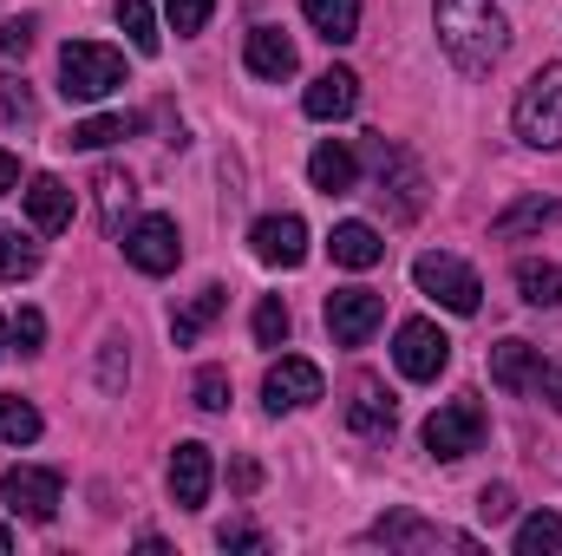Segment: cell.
Listing matches in <instances>:
<instances>
[{"label": "cell", "instance_id": "8992f818", "mask_svg": "<svg viewBox=\"0 0 562 556\" xmlns=\"http://www.w3.org/2000/svg\"><path fill=\"white\" fill-rule=\"evenodd\" d=\"M0 498H7V511H13V518L53 524V518H59V498H66V478H59V471H46V465H13V471L0 478Z\"/></svg>", "mask_w": 562, "mask_h": 556}, {"label": "cell", "instance_id": "484cf974", "mask_svg": "<svg viewBox=\"0 0 562 556\" xmlns=\"http://www.w3.org/2000/svg\"><path fill=\"white\" fill-rule=\"evenodd\" d=\"M144 119H132V112H105V119H79L72 132H66V144L72 151H105V144H119V138H132Z\"/></svg>", "mask_w": 562, "mask_h": 556}, {"label": "cell", "instance_id": "d590c367", "mask_svg": "<svg viewBox=\"0 0 562 556\" xmlns=\"http://www.w3.org/2000/svg\"><path fill=\"white\" fill-rule=\"evenodd\" d=\"M196 407H203V413H223V407H229V374H223V367H203V374H196Z\"/></svg>", "mask_w": 562, "mask_h": 556}, {"label": "cell", "instance_id": "52a82bcc", "mask_svg": "<svg viewBox=\"0 0 562 556\" xmlns=\"http://www.w3.org/2000/svg\"><path fill=\"white\" fill-rule=\"evenodd\" d=\"M125 263L138 276H170L183 263V236H177V216H138L125 230Z\"/></svg>", "mask_w": 562, "mask_h": 556}, {"label": "cell", "instance_id": "3957f363", "mask_svg": "<svg viewBox=\"0 0 562 556\" xmlns=\"http://www.w3.org/2000/svg\"><path fill=\"white\" fill-rule=\"evenodd\" d=\"M510 119H517V138L530 151H562V59L530 73V86L517 92Z\"/></svg>", "mask_w": 562, "mask_h": 556}, {"label": "cell", "instance_id": "2e32d148", "mask_svg": "<svg viewBox=\"0 0 562 556\" xmlns=\"http://www.w3.org/2000/svg\"><path fill=\"white\" fill-rule=\"evenodd\" d=\"M301 105H307V119H321V125H327V119H353V105H360V79H353L347 66H327V73L307 86Z\"/></svg>", "mask_w": 562, "mask_h": 556}, {"label": "cell", "instance_id": "5bb4252c", "mask_svg": "<svg viewBox=\"0 0 562 556\" xmlns=\"http://www.w3.org/2000/svg\"><path fill=\"white\" fill-rule=\"evenodd\" d=\"M373 544H393V551H431V544H451V551H477L464 531H445V524H419V518H406V511H393V518H380L373 524Z\"/></svg>", "mask_w": 562, "mask_h": 556}, {"label": "cell", "instance_id": "603a6c76", "mask_svg": "<svg viewBox=\"0 0 562 556\" xmlns=\"http://www.w3.org/2000/svg\"><path fill=\"white\" fill-rule=\"evenodd\" d=\"M347 425L360 438H393V393L380 380H360L353 387V407H347Z\"/></svg>", "mask_w": 562, "mask_h": 556}, {"label": "cell", "instance_id": "ab89813d", "mask_svg": "<svg viewBox=\"0 0 562 556\" xmlns=\"http://www.w3.org/2000/svg\"><path fill=\"white\" fill-rule=\"evenodd\" d=\"M216 544H223V551H269V537H262L256 524H223Z\"/></svg>", "mask_w": 562, "mask_h": 556}, {"label": "cell", "instance_id": "ba28073f", "mask_svg": "<svg viewBox=\"0 0 562 556\" xmlns=\"http://www.w3.org/2000/svg\"><path fill=\"white\" fill-rule=\"evenodd\" d=\"M380 321H386V294H373V288H334L327 294V334L340 347H367Z\"/></svg>", "mask_w": 562, "mask_h": 556}, {"label": "cell", "instance_id": "ee69618b", "mask_svg": "<svg viewBox=\"0 0 562 556\" xmlns=\"http://www.w3.org/2000/svg\"><path fill=\"white\" fill-rule=\"evenodd\" d=\"M7 544H13V531H7V524H0V551H7Z\"/></svg>", "mask_w": 562, "mask_h": 556}, {"label": "cell", "instance_id": "e0dca14e", "mask_svg": "<svg viewBox=\"0 0 562 556\" xmlns=\"http://www.w3.org/2000/svg\"><path fill=\"white\" fill-rule=\"evenodd\" d=\"M307 177H314V190H321V197H347V190L360 184V157H353V144H340V138L314 144Z\"/></svg>", "mask_w": 562, "mask_h": 556}, {"label": "cell", "instance_id": "f6af8a7d", "mask_svg": "<svg viewBox=\"0 0 562 556\" xmlns=\"http://www.w3.org/2000/svg\"><path fill=\"white\" fill-rule=\"evenodd\" d=\"M0 354H7V321H0Z\"/></svg>", "mask_w": 562, "mask_h": 556}, {"label": "cell", "instance_id": "f546056e", "mask_svg": "<svg viewBox=\"0 0 562 556\" xmlns=\"http://www.w3.org/2000/svg\"><path fill=\"white\" fill-rule=\"evenodd\" d=\"M112 13H119V26L132 33V46H138V53H157V46H164V33H157V13H150V0H119Z\"/></svg>", "mask_w": 562, "mask_h": 556}, {"label": "cell", "instance_id": "836d02e7", "mask_svg": "<svg viewBox=\"0 0 562 556\" xmlns=\"http://www.w3.org/2000/svg\"><path fill=\"white\" fill-rule=\"evenodd\" d=\"M0 119H7V125H33V92H26V79H13V73H0Z\"/></svg>", "mask_w": 562, "mask_h": 556}, {"label": "cell", "instance_id": "d6986e66", "mask_svg": "<svg viewBox=\"0 0 562 556\" xmlns=\"http://www.w3.org/2000/svg\"><path fill=\"white\" fill-rule=\"evenodd\" d=\"M243 66H249L256 79L281 86V79L294 73V40H288L281 26H256V33H249V46H243Z\"/></svg>", "mask_w": 562, "mask_h": 556}, {"label": "cell", "instance_id": "9a60e30c", "mask_svg": "<svg viewBox=\"0 0 562 556\" xmlns=\"http://www.w3.org/2000/svg\"><path fill=\"white\" fill-rule=\"evenodd\" d=\"M491 380L504 387V393H537V380H543V347H530V341H497L491 347Z\"/></svg>", "mask_w": 562, "mask_h": 556}, {"label": "cell", "instance_id": "6da1fadb", "mask_svg": "<svg viewBox=\"0 0 562 556\" xmlns=\"http://www.w3.org/2000/svg\"><path fill=\"white\" fill-rule=\"evenodd\" d=\"M431 26H438V46L451 53V66L464 79H484L510 46L497 0H431Z\"/></svg>", "mask_w": 562, "mask_h": 556}, {"label": "cell", "instance_id": "74e56055", "mask_svg": "<svg viewBox=\"0 0 562 556\" xmlns=\"http://www.w3.org/2000/svg\"><path fill=\"white\" fill-rule=\"evenodd\" d=\"M33 33H40V20H33V13H20V20H7V26H0V53H7V59H20V53L33 46Z\"/></svg>", "mask_w": 562, "mask_h": 556}, {"label": "cell", "instance_id": "d4e9b609", "mask_svg": "<svg viewBox=\"0 0 562 556\" xmlns=\"http://www.w3.org/2000/svg\"><path fill=\"white\" fill-rule=\"evenodd\" d=\"M557 216H562L557 197H524V203H510V210L491 223V236H497V243H517V236H537V230H550Z\"/></svg>", "mask_w": 562, "mask_h": 556}, {"label": "cell", "instance_id": "f1b7e54d", "mask_svg": "<svg viewBox=\"0 0 562 556\" xmlns=\"http://www.w3.org/2000/svg\"><path fill=\"white\" fill-rule=\"evenodd\" d=\"M550 551H562V518L557 511L524 518V524H517V556H550Z\"/></svg>", "mask_w": 562, "mask_h": 556}, {"label": "cell", "instance_id": "cb8c5ba5", "mask_svg": "<svg viewBox=\"0 0 562 556\" xmlns=\"http://www.w3.org/2000/svg\"><path fill=\"white\" fill-rule=\"evenodd\" d=\"M301 13H307V26H314L327 46L360 40V0H301Z\"/></svg>", "mask_w": 562, "mask_h": 556}, {"label": "cell", "instance_id": "30bf717a", "mask_svg": "<svg viewBox=\"0 0 562 556\" xmlns=\"http://www.w3.org/2000/svg\"><path fill=\"white\" fill-rule=\"evenodd\" d=\"M321 393H327V380H321V367H314V360H301V354H281L276 367H269V380H262V407H269V413L314 407Z\"/></svg>", "mask_w": 562, "mask_h": 556}, {"label": "cell", "instance_id": "d6a6232c", "mask_svg": "<svg viewBox=\"0 0 562 556\" xmlns=\"http://www.w3.org/2000/svg\"><path fill=\"white\" fill-rule=\"evenodd\" d=\"M125 380H132V354H125V341L112 334L105 354H99V387H105V393H125Z\"/></svg>", "mask_w": 562, "mask_h": 556}, {"label": "cell", "instance_id": "7402d4cb", "mask_svg": "<svg viewBox=\"0 0 562 556\" xmlns=\"http://www.w3.org/2000/svg\"><path fill=\"white\" fill-rule=\"evenodd\" d=\"M327 256H334L340 269H373V263L386 256V243H380V230H373V223H334Z\"/></svg>", "mask_w": 562, "mask_h": 556}, {"label": "cell", "instance_id": "7bdbcfd3", "mask_svg": "<svg viewBox=\"0 0 562 556\" xmlns=\"http://www.w3.org/2000/svg\"><path fill=\"white\" fill-rule=\"evenodd\" d=\"M13 184H20V157H13V151H0V197H7Z\"/></svg>", "mask_w": 562, "mask_h": 556}, {"label": "cell", "instance_id": "b9f144b4", "mask_svg": "<svg viewBox=\"0 0 562 556\" xmlns=\"http://www.w3.org/2000/svg\"><path fill=\"white\" fill-rule=\"evenodd\" d=\"M543 393H550V407L562 413V360H543V380H537Z\"/></svg>", "mask_w": 562, "mask_h": 556}, {"label": "cell", "instance_id": "60d3db41", "mask_svg": "<svg viewBox=\"0 0 562 556\" xmlns=\"http://www.w3.org/2000/svg\"><path fill=\"white\" fill-rule=\"evenodd\" d=\"M229 478H236V491H256V485H262V465H256V458H236Z\"/></svg>", "mask_w": 562, "mask_h": 556}, {"label": "cell", "instance_id": "4fadbf2b", "mask_svg": "<svg viewBox=\"0 0 562 556\" xmlns=\"http://www.w3.org/2000/svg\"><path fill=\"white\" fill-rule=\"evenodd\" d=\"M373 157H380V197H393V210L400 216H419L425 210V177H419V164L400 151V144H373Z\"/></svg>", "mask_w": 562, "mask_h": 556}, {"label": "cell", "instance_id": "4316f807", "mask_svg": "<svg viewBox=\"0 0 562 556\" xmlns=\"http://www.w3.org/2000/svg\"><path fill=\"white\" fill-rule=\"evenodd\" d=\"M517 288H524V301L530 308H562V269L557 263H517Z\"/></svg>", "mask_w": 562, "mask_h": 556}, {"label": "cell", "instance_id": "8d00e7d4", "mask_svg": "<svg viewBox=\"0 0 562 556\" xmlns=\"http://www.w3.org/2000/svg\"><path fill=\"white\" fill-rule=\"evenodd\" d=\"M40 341H46V314H40V308H20V314H13V347H20V354H40Z\"/></svg>", "mask_w": 562, "mask_h": 556}, {"label": "cell", "instance_id": "277c9868", "mask_svg": "<svg viewBox=\"0 0 562 556\" xmlns=\"http://www.w3.org/2000/svg\"><path fill=\"white\" fill-rule=\"evenodd\" d=\"M484 445V407L464 393V400H445L438 413L425 419V452L431 458H445V465H458V458H471Z\"/></svg>", "mask_w": 562, "mask_h": 556}, {"label": "cell", "instance_id": "f35d334b", "mask_svg": "<svg viewBox=\"0 0 562 556\" xmlns=\"http://www.w3.org/2000/svg\"><path fill=\"white\" fill-rule=\"evenodd\" d=\"M510 511H517V498H510V485H484V491H477V518H484V524H504Z\"/></svg>", "mask_w": 562, "mask_h": 556}, {"label": "cell", "instance_id": "5b68a950", "mask_svg": "<svg viewBox=\"0 0 562 556\" xmlns=\"http://www.w3.org/2000/svg\"><path fill=\"white\" fill-rule=\"evenodd\" d=\"M413 281H419L438 308H451V314H477V301H484L477 269H471V263H458V256H438V249L413 263Z\"/></svg>", "mask_w": 562, "mask_h": 556}, {"label": "cell", "instance_id": "7c38bea8", "mask_svg": "<svg viewBox=\"0 0 562 556\" xmlns=\"http://www.w3.org/2000/svg\"><path fill=\"white\" fill-rule=\"evenodd\" d=\"M170 498H177V511H203L210 504V478H216V465H210V445H196V438H183L177 452H170Z\"/></svg>", "mask_w": 562, "mask_h": 556}, {"label": "cell", "instance_id": "e575fe53", "mask_svg": "<svg viewBox=\"0 0 562 556\" xmlns=\"http://www.w3.org/2000/svg\"><path fill=\"white\" fill-rule=\"evenodd\" d=\"M164 13H170V33H203L210 26V13H216V0H164Z\"/></svg>", "mask_w": 562, "mask_h": 556}, {"label": "cell", "instance_id": "ac0fdd59", "mask_svg": "<svg viewBox=\"0 0 562 556\" xmlns=\"http://www.w3.org/2000/svg\"><path fill=\"white\" fill-rule=\"evenodd\" d=\"M92 190H99V223H105V236L119 243V236L132 230V210H138V184H132L125 170H112V164H105V170L92 177Z\"/></svg>", "mask_w": 562, "mask_h": 556}, {"label": "cell", "instance_id": "4dcf8cb0", "mask_svg": "<svg viewBox=\"0 0 562 556\" xmlns=\"http://www.w3.org/2000/svg\"><path fill=\"white\" fill-rule=\"evenodd\" d=\"M33 269H40V249H33L20 230H7V223H0V281H26Z\"/></svg>", "mask_w": 562, "mask_h": 556}, {"label": "cell", "instance_id": "7a4b0ae2", "mask_svg": "<svg viewBox=\"0 0 562 556\" xmlns=\"http://www.w3.org/2000/svg\"><path fill=\"white\" fill-rule=\"evenodd\" d=\"M119 86H125V53L119 46H99V40H66L59 46V92L72 105H92Z\"/></svg>", "mask_w": 562, "mask_h": 556}, {"label": "cell", "instance_id": "8fae6325", "mask_svg": "<svg viewBox=\"0 0 562 556\" xmlns=\"http://www.w3.org/2000/svg\"><path fill=\"white\" fill-rule=\"evenodd\" d=\"M249 249H256V263H269V269H301V263H307V223H301L294 210H276V216H262V223L249 230Z\"/></svg>", "mask_w": 562, "mask_h": 556}, {"label": "cell", "instance_id": "83f0119b", "mask_svg": "<svg viewBox=\"0 0 562 556\" xmlns=\"http://www.w3.org/2000/svg\"><path fill=\"white\" fill-rule=\"evenodd\" d=\"M40 438V407L20 393H0V445H33Z\"/></svg>", "mask_w": 562, "mask_h": 556}, {"label": "cell", "instance_id": "44dd1931", "mask_svg": "<svg viewBox=\"0 0 562 556\" xmlns=\"http://www.w3.org/2000/svg\"><path fill=\"white\" fill-rule=\"evenodd\" d=\"M223 308H229V288H223V281H203V288H196V294L170 314V341H177V347H190V341H196V334L223 314Z\"/></svg>", "mask_w": 562, "mask_h": 556}, {"label": "cell", "instance_id": "9c48e42d", "mask_svg": "<svg viewBox=\"0 0 562 556\" xmlns=\"http://www.w3.org/2000/svg\"><path fill=\"white\" fill-rule=\"evenodd\" d=\"M393 360H400L406 380H438V374L451 367V341H445L438 321H406V327L393 334Z\"/></svg>", "mask_w": 562, "mask_h": 556}, {"label": "cell", "instance_id": "1f68e13d", "mask_svg": "<svg viewBox=\"0 0 562 556\" xmlns=\"http://www.w3.org/2000/svg\"><path fill=\"white\" fill-rule=\"evenodd\" d=\"M288 341V308H281V294H262L256 301V347H281Z\"/></svg>", "mask_w": 562, "mask_h": 556}, {"label": "cell", "instance_id": "ffe728a7", "mask_svg": "<svg viewBox=\"0 0 562 556\" xmlns=\"http://www.w3.org/2000/svg\"><path fill=\"white\" fill-rule=\"evenodd\" d=\"M26 216H33L40 236L72 230V190H66L59 177H33V184H26Z\"/></svg>", "mask_w": 562, "mask_h": 556}]
</instances>
